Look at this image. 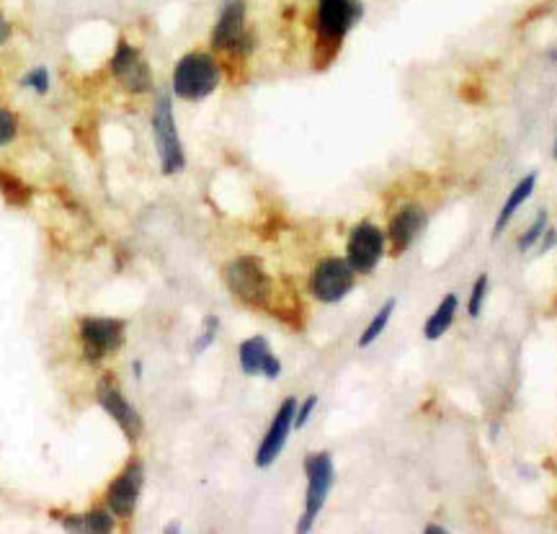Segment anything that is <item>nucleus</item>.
<instances>
[{
	"label": "nucleus",
	"instance_id": "nucleus-1",
	"mask_svg": "<svg viewBox=\"0 0 557 534\" xmlns=\"http://www.w3.org/2000/svg\"><path fill=\"white\" fill-rule=\"evenodd\" d=\"M361 19L359 0H317V65L325 67L335 57L343 37Z\"/></svg>",
	"mask_w": 557,
	"mask_h": 534
},
{
	"label": "nucleus",
	"instance_id": "nucleus-2",
	"mask_svg": "<svg viewBox=\"0 0 557 534\" xmlns=\"http://www.w3.org/2000/svg\"><path fill=\"white\" fill-rule=\"evenodd\" d=\"M224 284L248 308H256V310H268L271 308L274 284H271L266 268L261 267L258 259L241 256V259L230 261L224 267Z\"/></svg>",
	"mask_w": 557,
	"mask_h": 534
},
{
	"label": "nucleus",
	"instance_id": "nucleus-3",
	"mask_svg": "<svg viewBox=\"0 0 557 534\" xmlns=\"http://www.w3.org/2000/svg\"><path fill=\"white\" fill-rule=\"evenodd\" d=\"M220 86V65L207 52H189L173 70V93L183 101H201Z\"/></svg>",
	"mask_w": 557,
	"mask_h": 534
},
{
	"label": "nucleus",
	"instance_id": "nucleus-4",
	"mask_svg": "<svg viewBox=\"0 0 557 534\" xmlns=\"http://www.w3.org/2000/svg\"><path fill=\"white\" fill-rule=\"evenodd\" d=\"M305 472H308V496H305V512H302V519L297 524V532H310L317 513L323 512V506H325L328 493L333 488L335 468L331 454L328 452L310 454L305 460Z\"/></svg>",
	"mask_w": 557,
	"mask_h": 534
},
{
	"label": "nucleus",
	"instance_id": "nucleus-5",
	"mask_svg": "<svg viewBox=\"0 0 557 534\" xmlns=\"http://www.w3.org/2000/svg\"><path fill=\"white\" fill-rule=\"evenodd\" d=\"M153 132H156V145L163 174L173 176L181 174L186 165V156L181 148L179 130H176V116H173V104L168 96H160L156 104V116H153Z\"/></svg>",
	"mask_w": 557,
	"mask_h": 534
},
{
	"label": "nucleus",
	"instance_id": "nucleus-6",
	"mask_svg": "<svg viewBox=\"0 0 557 534\" xmlns=\"http://www.w3.org/2000/svg\"><path fill=\"white\" fill-rule=\"evenodd\" d=\"M212 47L235 55H248L253 49V39L246 29V0H224L212 31Z\"/></svg>",
	"mask_w": 557,
	"mask_h": 534
},
{
	"label": "nucleus",
	"instance_id": "nucleus-7",
	"mask_svg": "<svg viewBox=\"0 0 557 534\" xmlns=\"http://www.w3.org/2000/svg\"><path fill=\"white\" fill-rule=\"evenodd\" d=\"M354 268L349 264V259H323L315 271H312L310 290L312 294L325 302V305H333L341 302L349 292L354 290Z\"/></svg>",
	"mask_w": 557,
	"mask_h": 534
},
{
	"label": "nucleus",
	"instance_id": "nucleus-8",
	"mask_svg": "<svg viewBox=\"0 0 557 534\" xmlns=\"http://www.w3.org/2000/svg\"><path fill=\"white\" fill-rule=\"evenodd\" d=\"M127 323L116 318H86L80 323V341L89 361H101L104 356L114 354L124 346Z\"/></svg>",
	"mask_w": 557,
	"mask_h": 534
},
{
	"label": "nucleus",
	"instance_id": "nucleus-9",
	"mask_svg": "<svg viewBox=\"0 0 557 534\" xmlns=\"http://www.w3.org/2000/svg\"><path fill=\"white\" fill-rule=\"evenodd\" d=\"M346 259L357 274H369L379 264L384 253V235L375 223H359L349 235Z\"/></svg>",
	"mask_w": 557,
	"mask_h": 534
},
{
	"label": "nucleus",
	"instance_id": "nucleus-10",
	"mask_svg": "<svg viewBox=\"0 0 557 534\" xmlns=\"http://www.w3.org/2000/svg\"><path fill=\"white\" fill-rule=\"evenodd\" d=\"M112 70L114 75H116V81L127 90H132V93H148V90L153 89V72H150V67L142 60V55L132 45H127L124 39L116 45Z\"/></svg>",
	"mask_w": 557,
	"mask_h": 534
},
{
	"label": "nucleus",
	"instance_id": "nucleus-11",
	"mask_svg": "<svg viewBox=\"0 0 557 534\" xmlns=\"http://www.w3.org/2000/svg\"><path fill=\"white\" fill-rule=\"evenodd\" d=\"M294 416H297V401L294 398H287V401L279 405L274 421H271V428L266 431L264 442L256 452V465L258 468H271L276 462V457L282 454V449L290 439L291 428H294Z\"/></svg>",
	"mask_w": 557,
	"mask_h": 534
},
{
	"label": "nucleus",
	"instance_id": "nucleus-12",
	"mask_svg": "<svg viewBox=\"0 0 557 534\" xmlns=\"http://www.w3.org/2000/svg\"><path fill=\"white\" fill-rule=\"evenodd\" d=\"M98 403L104 405V411L119 423V428L127 434L130 442H137L142 437V416L134 411L132 403L122 395V390L114 385L112 379H101L98 382Z\"/></svg>",
	"mask_w": 557,
	"mask_h": 534
},
{
	"label": "nucleus",
	"instance_id": "nucleus-13",
	"mask_svg": "<svg viewBox=\"0 0 557 534\" xmlns=\"http://www.w3.org/2000/svg\"><path fill=\"white\" fill-rule=\"evenodd\" d=\"M426 225H428V215H426L424 207H418V204L402 207L401 212L390 220V227H387L390 253L392 256H402L410 245L418 241V235L424 233Z\"/></svg>",
	"mask_w": 557,
	"mask_h": 534
},
{
	"label": "nucleus",
	"instance_id": "nucleus-14",
	"mask_svg": "<svg viewBox=\"0 0 557 534\" xmlns=\"http://www.w3.org/2000/svg\"><path fill=\"white\" fill-rule=\"evenodd\" d=\"M142 483H145V468H142V462L134 460L109 486V496H106L109 509L122 519L132 516L134 509H137V501H139V493H142Z\"/></svg>",
	"mask_w": 557,
	"mask_h": 534
},
{
	"label": "nucleus",
	"instance_id": "nucleus-15",
	"mask_svg": "<svg viewBox=\"0 0 557 534\" xmlns=\"http://www.w3.org/2000/svg\"><path fill=\"white\" fill-rule=\"evenodd\" d=\"M241 367L250 377L264 375L268 379H276L282 375V361L274 356L264 335H253V338L241 343Z\"/></svg>",
	"mask_w": 557,
	"mask_h": 534
},
{
	"label": "nucleus",
	"instance_id": "nucleus-16",
	"mask_svg": "<svg viewBox=\"0 0 557 534\" xmlns=\"http://www.w3.org/2000/svg\"><path fill=\"white\" fill-rule=\"evenodd\" d=\"M535 186H536V174H529V176H524L516 186H513V191L509 194V199L506 204L501 207V212H498V220H495V230H493V238H498L503 230H506V225L511 223V217L516 215V209L524 204V201L529 199L532 194H535Z\"/></svg>",
	"mask_w": 557,
	"mask_h": 534
},
{
	"label": "nucleus",
	"instance_id": "nucleus-17",
	"mask_svg": "<svg viewBox=\"0 0 557 534\" xmlns=\"http://www.w3.org/2000/svg\"><path fill=\"white\" fill-rule=\"evenodd\" d=\"M457 310H460V297L457 294H446L444 300L439 302V308L431 312V318L426 320L424 335L426 341H436L452 328L454 318H457Z\"/></svg>",
	"mask_w": 557,
	"mask_h": 534
},
{
	"label": "nucleus",
	"instance_id": "nucleus-18",
	"mask_svg": "<svg viewBox=\"0 0 557 534\" xmlns=\"http://www.w3.org/2000/svg\"><path fill=\"white\" fill-rule=\"evenodd\" d=\"M395 305H398L395 300H387V302L375 312V318L369 320V326L364 328V334L359 335V346H361V349L372 346L379 335H382V331L387 328V323H390V318H392V312H395Z\"/></svg>",
	"mask_w": 557,
	"mask_h": 534
},
{
	"label": "nucleus",
	"instance_id": "nucleus-19",
	"mask_svg": "<svg viewBox=\"0 0 557 534\" xmlns=\"http://www.w3.org/2000/svg\"><path fill=\"white\" fill-rule=\"evenodd\" d=\"M0 194L5 197L8 204H13V207H23V204H29V199H31V189L23 183L21 178L11 176L5 171H0Z\"/></svg>",
	"mask_w": 557,
	"mask_h": 534
},
{
	"label": "nucleus",
	"instance_id": "nucleus-20",
	"mask_svg": "<svg viewBox=\"0 0 557 534\" xmlns=\"http://www.w3.org/2000/svg\"><path fill=\"white\" fill-rule=\"evenodd\" d=\"M488 297V274H480L475 287L469 292V302H468V315L469 318H477L483 312V302Z\"/></svg>",
	"mask_w": 557,
	"mask_h": 534
},
{
	"label": "nucleus",
	"instance_id": "nucleus-21",
	"mask_svg": "<svg viewBox=\"0 0 557 534\" xmlns=\"http://www.w3.org/2000/svg\"><path fill=\"white\" fill-rule=\"evenodd\" d=\"M547 220H550V217H547V212L542 209V212L535 217V223L529 225V230L521 235V241H519V250H529L532 245L539 243V238H542V235H544V230H547Z\"/></svg>",
	"mask_w": 557,
	"mask_h": 534
},
{
	"label": "nucleus",
	"instance_id": "nucleus-22",
	"mask_svg": "<svg viewBox=\"0 0 557 534\" xmlns=\"http://www.w3.org/2000/svg\"><path fill=\"white\" fill-rule=\"evenodd\" d=\"M217 331H220V320H217L215 315H209V318L204 320V331H201L199 341L194 343V354H201V352H207V349L215 343V338H217Z\"/></svg>",
	"mask_w": 557,
	"mask_h": 534
},
{
	"label": "nucleus",
	"instance_id": "nucleus-23",
	"mask_svg": "<svg viewBox=\"0 0 557 534\" xmlns=\"http://www.w3.org/2000/svg\"><path fill=\"white\" fill-rule=\"evenodd\" d=\"M83 530H89V532H112L114 521L109 519V513L90 512L83 516Z\"/></svg>",
	"mask_w": 557,
	"mask_h": 534
},
{
	"label": "nucleus",
	"instance_id": "nucleus-24",
	"mask_svg": "<svg viewBox=\"0 0 557 534\" xmlns=\"http://www.w3.org/2000/svg\"><path fill=\"white\" fill-rule=\"evenodd\" d=\"M19 132V124H16V116L5 109H0V145H8Z\"/></svg>",
	"mask_w": 557,
	"mask_h": 534
},
{
	"label": "nucleus",
	"instance_id": "nucleus-25",
	"mask_svg": "<svg viewBox=\"0 0 557 534\" xmlns=\"http://www.w3.org/2000/svg\"><path fill=\"white\" fill-rule=\"evenodd\" d=\"M29 89H34L37 93H46L49 90V72H46V67H37V70H31L29 75H26V81H23Z\"/></svg>",
	"mask_w": 557,
	"mask_h": 534
},
{
	"label": "nucleus",
	"instance_id": "nucleus-26",
	"mask_svg": "<svg viewBox=\"0 0 557 534\" xmlns=\"http://www.w3.org/2000/svg\"><path fill=\"white\" fill-rule=\"evenodd\" d=\"M315 405H317V395H310V398L302 403V405H297V416H294V428H302L305 423L310 421L312 411H315Z\"/></svg>",
	"mask_w": 557,
	"mask_h": 534
},
{
	"label": "nucleus",
	"instance_id": "nucleus-27",
	"mask_svg": "<svg viewBox=\"0 0 557 534\" xmlns=\"http://www.w3.org/2000/svg\"><path fill=\"white\" fill-rule=\"evenodd\" d=\"M555 243H557V233L553 230V227H547V230H544V241L539 243V253H547V250H550Z\"/></svg>",
	"mask_w": 557,
	"mask_h": 534
},
{
	"label": "nucleus",
	"instance_id": "nucleus-28",
	"mask_svg": "<svg viewBox=\"0 0 557 534\" xmlns=\"http://www.w3.org/2000/svg\"><path fill=\"white\" fill-rule=\"evenodd\" d=\"M8 37H11V23L5 21L3 16H0V45H3V42H5Z\"/></svg>",
	"mask_w": 557,
	"mask_h": 534
},
{
	"label": "nucleus",
	"instance_id": "nucleus-29",
	"mask_svg": "<svg viewBox=\"0 0 557 534\" xmlns=\"http://www.w3.org/2000/svg\"><path fill=\"white\" fill-rule=\"evenodd\" d=\"M426 534H446V530L442 524H428V527H426Z\"/></svg>",
	"mask_w": 557,
	"mask_h": 534
},
{
	"label": "nucleus",
	"instance_id": "nucleus-30",
	"mask_svg": "<svg viewBox=\"0 0 557 534\" xmlns=\"http://www.w3.org/2000/svg\"><path fill=\"white\" fill-rule=\"evenodd\" d=\"M553 157H555V160H557V137H555V150H553Z\"/></svg>",
	"mask_w": 557,
	"mask_h": 534
}]
</instances>
